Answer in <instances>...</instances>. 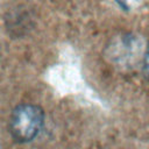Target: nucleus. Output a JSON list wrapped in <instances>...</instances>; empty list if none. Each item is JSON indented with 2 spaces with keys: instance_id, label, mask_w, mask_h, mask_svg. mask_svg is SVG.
<instances>
[{
  "instance_id": "obj_2",
  "label": "nucleus",
  "mask_w": 149,
  "mask_h": 149,
  "mask_svg": "<svg viewBox=\"0 0 149 149\" xmlns=\"http://www.w3.org/2000/svg\"><path fill=\"white\" fill-rule=\"evenodd\" d=\"M143 71H144L146 76L149 77V44H148L146 52L143 55Z\"/></svg>"
},
{
  "instance_id": "obj_1",
  "label": "nucleus",
  "mask_w": 149,
  "mask_h": 149,
  "mask_svg": "<svg viewBox=\"0 0 149 149\" xmlns=\"http://www.w3.org/2000/svg\"><path fill=\"white\" fill-rule=\"evenodd\" d=\"M44 125L43 109L33 104L17 105L9 118L8 129L12 137L19 143L33 141Z\"/></svg>"
},
{
  "instance_id": "obj_3",
  "label": "nucleus",
  "mask_w": 149,
  "mask_h": 149,
  "mask_svg": "<svg viewBox=\"0 0 149 149\" xmlns=\"http://www.w3.org/2000/svg\"><path fill=\"white\" fill-rule=\"evenodd\" d=\"M122 8H125V9H127V2H126V0H115Z\"/></svg>"
}]
</instances>
